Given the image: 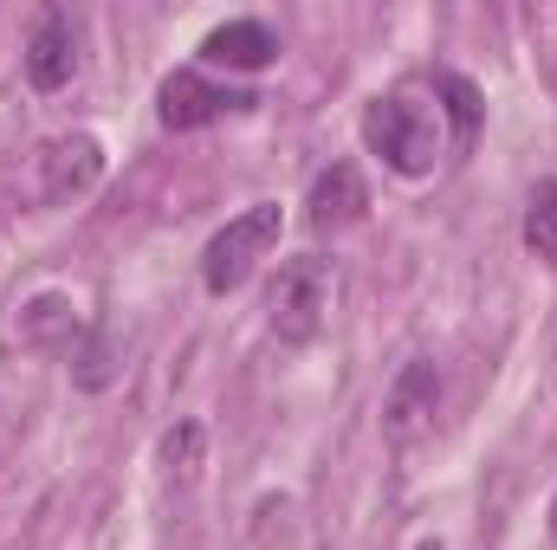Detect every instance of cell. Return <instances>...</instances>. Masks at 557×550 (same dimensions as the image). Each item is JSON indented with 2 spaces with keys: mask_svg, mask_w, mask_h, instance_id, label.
Segmentation results:
<instances>
[{
  "mask_svg": "<svg viewBox=\"0 0 557 550\" xmlns=\"http://www.w3.org/2000/svg\"><path fill=\"white\" fill-rule=\"evenodd\" d=\"M363 142H370V155H383V168H396L403 182L434 175V162H441V149H447V124H441L434 91H421V85L383 91V98L363 111Z\"/></svg>",
  "mask_w": 557,
  "mask_h": 550,
  "instance_id": "obj_1",
  "label": "cell"
},
{
  "mask_svg": "<svg viewBox=\"0 0 557 550\" xmlns=\"http://www.w3.org/2000/svg\"><path fill=\"white\" fill-rule=\"evenodd\" d=\"M324 311H331V260L324 253L278 260L273 285H267V324L278 343H311L324 330Z\"/></svg>",
  "mask_w": 557,
  "mask_h": 550,
  "instance_id": "obj_2",
  "label": "cell"
},
{
  "mask_svg": "<svg viewBox=\"0 0 557 550\" xmlns=\"http://www.w3.org/2000/svg\"><path fill=\"white\" fill-rule=\"evenodd\" d=\"M278 201H253L247 214H234L208 247H201V285L214 291V298H227V291H240L247 278H253V266L267 260L278 247Z\"/></svg>",
  "mask_w": 557,
  "mask_h": 550,
  "instance_id": "obj_3",
  "label": "cell"
},
{
  "mask_svg": "<svg viewBox=\"0 0 557 550\" xmlns=\"http://www.w3.org/2000/svg\"><path fill=\"white\" fill-rule=\"evenodd\" d=\"M253 104H260L253 91L214 85L201 65H182V72H169L162 91H156V124L175 130V137H188V130H208V124H221V117H234V111H253Z\"/></svg>",
  "mask_w": 557,
  "mask_h": 550,
  "instance_id": "obj_4",
  "label": "cell"
},
{
  "mask_svg": "<svg viewBox=\"0 0 557 550\" xmlns=\"http://www.w3.org/2000/svg\"><path fill=\"white\" fill-rule=\"evenodd\" d=\"M434 414H441V363L434 357H409L396 370L389 396H383V440L396 453H409V447H421L434 434Z\"/></svg>",
  "mask_w": 557,
  "mask_h": 550,
  "instance_id": "obj_5",
  "label": "cell"
},
{
  "mask_svg": "<svg viewBox=\"0 0 557 550\" xmlns=\"http://www.w3.org/2000/svg\"><path fill=\"white\" fill-rule=\"evenodd\" d=\"M98 175H104V142L85 137V130L52 137L39 149V201H46V208H65V201H78V195H91Z\"/></svg>",
  "mask_w": 557,
  "mask_h": 550,
  "instance_id": "obj_6",
  "label": "cell"
},
{
  "mask_svg": "<svg viewBox=\"0 0 557 550\" xmlns=\"http://www.w3.org/2000/svg\"><path fill=\"white\" fill-rule=\"evenodd\" d=\"M20 65H26V85H33V91H65V85L78 78V33H72V20H65L59 7H46V13L33 20Z\"/></svg>",
  "mask_w": 557,
  "mask_h": 550,
  "instance_id": "obj_7",
  "label": "cell"
},
{
  "mask_svg": "<svg viewBox=\"0 0 557 550\" xmlns=\"http://www.w3.org/2000/svg\"><path fill=\"white\" fill-rule=\"evenodd\" d=\"M370 214V188H363V168L357 162H331L311 175V195H305V221L311 234H344Z\"/></svg>",
  "mask_w": 557,
  "mask_h": 550,
  "instance_id": "obj_8",
  "label": "cell"
},
{
  "mask_svg": "<svg viewBox=\"0 0 557 550\" xmlns=\"http://www.w3.org/2000/svg\"><path fill=\"white\" fill-rule=\"evenodd\" d=\"M278 59V33L267 20H227L201 39V65H221V72H267Z\"/></svg>",
  "mask_w": 557,
  "mask_h": 550,
  "instance_id": "obj_9",
  "label": "cell"
},
{
  "mask_svg": "<svg viewBox=\"0 0 557 550\" xmlns=\"http://www.w3.org/2000/svg\"><path fill=\"white\" fill-rule=\"evenodd\" d=\"M78 337H85V324H78V304L72 298L39 291L33 304H20V343L26 350H72Z\"/></svg>",
  "mask_w": 557,
  "mask_h": 550,
  "instance_id": "obj_10",
  "label": "cell"
},
{
  "mask_svg": "<svg viewBox=\"0 0 557 550\" xmlns=\"http://www.w3.org/2000/svg\"><path fill=\"white\" fill-rule=\"evenodd\" d=\"M428 91H434V104H441V124L454 130V149H473L480 137V117H486V104H480V91H473V78H460V72H434L428 78Z\"/></svg>",
  "mask_w": 557,
  "mask_h": 550,
  "instance_id": "obj_11",
  "label": "cell"
},
{
  "mask_svg": "<svg viewBox=\"0 0 557 550\" xmlns=\"http://www.w3.org/2000/svg\"><path fill=\"white\" fill-rule=\"evenodd\" d=\"M201 453H208V427H201V421H175V427L162 434V447H156V460H162V473H169L175 486H188V479L201 473Z\"/></svg>",
  "mask_w": 557,
  "mask_h": 550,
  "instance_id": "obj_12",
  "label": "cell"
},
{
  "mask_svg": "<svg viewBox=\"0 0 557 550\" xmlns=\"http://www.w3.org/2000/svg\"><path fill=\"white\" fill-rule=\"evenodd\" d=\"M525 253L557 266V175H545L525 201Z\"/></svg>",
  "mask_w": 557,
  "mask_h": 550,
  "instance_id": "obj_13",
  "label": "cell"
},
{
  "mask_svg": "<svg viewBox=\"0 0 557 550\" xmlns=\"http://www.w3.org/2000/svg\"><path fill=\"white\" fill-rule=\"evenodd\" d=\"M78 389H104L111 383V343H104V330H85V350H78Z\"/></svg>",
  "mask_w": 557,
  "mask_h": 550,
  "instance_id": "obj_14",
  "label": "cell"
},
{
  "mask_svg": "<svg viewBox=\"0 0 557 550\" xmlns=\"http://www.w3.org/2000/svg\"><path fill=\"white\" fill-rule=\"evenodd\" d=\"M552 545H557V499H552Z\"/></svg>",
  "mask_w": 557,
  "mask_h": 550,
  "instance_id": "obj_15",
  "label": "cell"
}]
</instances>
